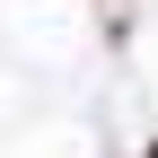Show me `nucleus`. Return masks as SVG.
<instances>
[{"label": "nucleus", "instance_id": "1", "mask_svg": "<svg viewBox=\"0 0 158 158\" xmlns=\"http://www.w3.org/2000/svg\"><path fill=\"white\" fill-rule=\"evenodd\" d=\"M149 158H158V149H149Z\"/></svg>", "mask_w": 158, "mask_h": 158}]
</instances>
